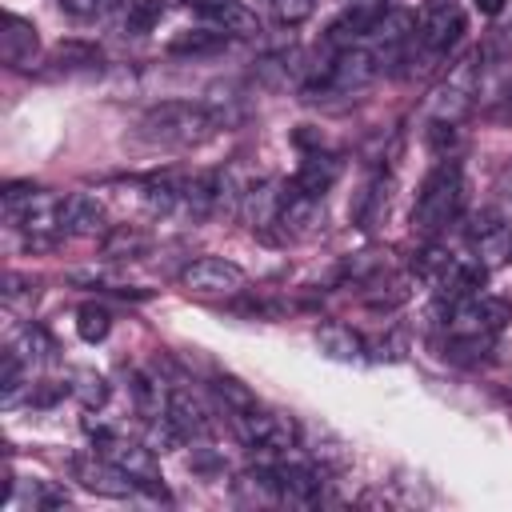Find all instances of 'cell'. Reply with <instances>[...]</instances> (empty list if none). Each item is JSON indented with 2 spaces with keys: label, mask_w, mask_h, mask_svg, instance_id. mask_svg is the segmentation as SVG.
<instances>
[{
  "label": "cell",
  "mask_w": 512,
  "mask_h": 512,
  "mask_svg": "<svg viewBox=\"0 0 512 512\" xmlns=\"http://www.w3.org/2000/svg\"><path fill=\"white\" fill-rule=\"evenodd\" d=\"M224 128V116L192 100H160L140 116V140L160 148H196Z\"/></svg>",
  "instance_id": "obj_1"
},
{
  "label": "cell",
  "mask_w": 512,
  "mask_h": 512,
  "mask_svg": "<svg viewBox=\"0 0 512 512\" xmlns=\"http://www.w3.org/2000/svg\"><path fill=\"white\" fill-rule=\"evenodd\" d=\"M464 208V172L452 156H440V164L424 176L416 204H412V232L424 240H436Z\"/></svg>",
  "instance_id": "obj_2"
},
{
  "label": "cell",
  "mask_w": 512,
  "mask_h": 512,
  "mask_svg": "<svg viewBox=\"0 0 512 512\" xmlns=\"http://www.w3.org/2000/svg\"><path fill=\"white\" fill-rule=\"evenodd\" d=\"M508 320H512L508 300L488 296V292H468L456 304H448L444 328H448V340L456 348H488Z\"/></svg>",
  "instance_id": "obj_3"
},
{
  "label": "cell",
  "mask_w": 512,
  "mask_h": 512,
  "mask_svg": "<svg viewBox=\"0 0 512 512\" xmlns=\"http://www.w3.org/2000/svg\"><path fill=\"white\" fill-rule=\"evenodd\" d=\"M84 428H88V436L96 440V452H104L120 472H128V476L136 480V488H144L148 496L168 500V492H164V484H160L156 452H152L148 444L128 440V436H120V432H112V428H100V424H92V420H84Z\"/></svg>",
  "instance_id": "obj_4"
},
{
  "label": "cell",
  "mask_w": 512,
  "mask_h": 512,
  "mask_svg": "<svg viewBox=\"0 0 512 512\" xmlns=\"http://www.w3.org/2000/svg\"><path fill=\"white\" fill-rule=\"evenodd\" d=\"M60 208H64V196H52L44 188H32V184L4 188V216L32 240L60 232Z\"/></svg>",
  "instance_id": "obj_5"
},
{
  "label": "cell",
  "mask_w": 512,
  "mask_h": 512,
  "mask_svg": "<svg viewBox=\"0 0 512 512\" xmlns=\"http://www.w3.org/2000/svg\"><path fill=\"white\" fill-rule=\"evenodd\" d=\"M232 428L248 448H260V452H288L300 444V424L288 412H276L264 404L232 412Z\"/></svg>",
  "instance_id": "obj_6"
},
{
  "label": "cell",
  "mask_w": 512,
  "mask_h": 512,
  "mask_svg": "<svg viewBox=\"0 0 512 512\" xmlns=\"http://www.w3.org/2000/svg\"><path fill=\"white\" fill-rule=\"evenodd\" d=\"M480 52L476 56H464L448 76L444 84L428 96V120L432 124H460L472 108V96H476V84H480Z\"/></svg>",
  "instance_id": "obj_7"
},
{
  "label": "cell",
  "mask_w": 512,
  "mask_h": 512,
  "mask_svg": "<svg viewBox=\"0 0 512 512\" xmlns=\"http://www.w3.org/2000/svg\"><path fill=\"white\" fill-rule=\"evenodd\" d=\"M180 284L192 292V296H236L248 276L236 260H224V256H196L180 268Z\"/></svg>",
  "instance_id": "obj_8"
},
{
  "label": "cell",
  "mask_w": 512,
  "mask_h": 512,
  "mask_svg": "<svg viewBox=\"0 0 512 512\" xmlns=\"http://www.w3.org/2000/svg\"><path fill=\"white\" fill-rule=\"evenodd\" d=\"M276 224L288 240H308L324 228V196H308L300 192L296 184H284L280 188V212H276Z\"/></svg>",
  "instance_id": "obj_9"
},
{
  "label": "cell",
  "mask_w": 512,
  "mask_h": 512,
  "mask_svg": "<svg viewBox=\"0 0 512 512\" xmlns=\"http://www.w3.org/2000/svg\"><path fill=\"white\" fill-rule=\"evenodd\" d=\"M72 480L96 496H108V500H124L136 492V480L128 472H120L104 452H92V456H72Z\"/></svg>",
  "instance_id": "obj_10"
},
{
  "label": "cell",
  "mask_w": 512,
  "mask_h": 512,
  "mask_svg": "<svg viewBox=\"0 0 512 512\" xmlns=\"http://www.w3.org/2000/svg\"><path fill=\"white\" fill-rule=\"evenodd\" d=\"M460 32H464V12L452 0H428V12L420 20V28H416L420 48L440 56V52H448L460 40Z\"/></svg>",
  "instance_id": "obj_11"
},
{
  "label": "cell",
  "mask_w": 512,
  "mask_h": 512,
  "mask_svg": "<svg viewBox=\"0 0 512 512\" xmlns=\"http://www.w3.org/2000/svg\"><path fill=\"white\" fill-rule=\"evenodd\" d=\"M108 232V208L100 196L92 192H72L64 196L60 208V236H76V240H92Z\"/></svg>",
  "instance_id": "obj_12"
},
{
  "label": "cell",
  "mask_w": 512,
  "mask_h": 512,
  "mask_svg": "<svg viewBox=\"0 0 512 512\" xmlns=\"http://www.w3.org/2000/svg\"><path fill=\"white\" fill-rule=\"evenodd\" d=\"M40 56V32L32 20L16 16V12H4L0 16V60L8 68H28L32 60Z\"/></svg>",
  "instance_id": "obj_13"
},
{
  "label": "cell",
  "mask_w": 512,
  "mask_h": 512,
  "mask_svg": "<svg viewBox=\"0 0 512 512\" xmlns=\"http://www.w3.org/2000/svg\"><path fill=\"white\" fill-rule=\"evenodd\" d=\"M276 472V484H280V500L284 504H320L324 500V468H312V464H292V460H280L272 464Z\"/></svg>",
  "instance_id": "obj_14"
},
{
  "label": "cell",
  "mask_w": 512,
  "mask_h": 512,
  "mask_svg": "<svg viewBox=\"0 0 512 512\" xmlns=\"http://www.w3.org/2000/svg\"><path fill=\"white\" fill-rule=\"evenodd\" d=\"M164 416L180 428L184 440H204V436H212V416H208V408L200 404V396H192L188 388H168V396H164Z\"/></svg>",
  "instance_id": "obj_15"
},
{
  "label": "cell",
  "mask_w": 512,
  "mask_h": 512,
  "mask_svg": "<svg viewBox=\"0 0 512 512\" xmlns=\"http://www.w3.org/2000/svg\"><path fill=\"white\" fill-rule=\"evenodd\" d=\"M384 8H388L384 0H360V4L344 8V12L332 20V28H328V44L340 52V48H352V44L368 40V32H372V24L380 20Z\"/></svg>",
  "instance_id": "obj_16"
},
{
  "label": "cell",
  "mask_w": 512,
  "mask_h": 512,
  "mask_svg": "<svg viewBox=\"0 0 512 512\" xmlns=\"http://www.w3.org/2000/svg\"><path fill=\"white\" fill-rule=\"evenodd\" d=\"M468 244H472L476 260L488 268V264H496V260H508L512 232H508V224H504L496 212H480L476 224L468 228Z\"/></svg>",
  "instance_id": "obj_17"
},
{
  "label": "cell",
  "mask_w": 512,
  "mask_h": 512,
  "mask_svg": "<svg viewBox=\"0 0 512 512\" xmlns=\"http://www.w3.org/2000/svg\"><path fill=\"white\" fill-rule=\"evenodd\" d=\"M200 16L208 20V28L224 32L228 40H252V36H260V16H256L248 4H240V0H228V4L204 8Z\"/></svg>",
  "instance_id": "obj_18"
},
{
  "label": "cell",
  "mask_w": 512,
  "mask_h": 512,
  "mask_svg": "<svg viewBox=\"0 0 512 512\" xmlns=\"http://www.w3.org/2000/svg\"><path fill=\"white\" fill-rule=\"evenodd\" d=\"M340 172H344V160H340L336 152H312V156H304V164L296 168L292 184H296L300 192H308V196H324V192L340 180Z\"/></svg>",
  "instance_id": "obj_19"
},
{
  "label": "cell",
  "mask_w": 512,
  "mask_h": 512,
  "mask_svg": "<svg viewBox=\"0 0 512 512\" xmlns=\"http://www.w3.org/2000/svg\"><path fill=\"white\" fill-rule=\"evenodd\" d=\"M316 348H320L328 360H344V364L364 360V352H368L364 336H360L356 328L340 324V320H328V324H320V328H316Z\"/></svg>",
  "instance_id": "obj_20"
},
{
  "label": "cell",
  "mask_w": 512,
  "mask_h": 512,
  "mask_svg": "<svg viewBox=\"0 0 512 512\" xmlns=\"http://www.w3.org/2000/svg\"><path fill=\"white\" fill-rule=\"evenodd\" d=\"M276 212H280V192L272 180H252L244 188V200H240V220L248 228H268L276 224Z\"/></svg>",
  "instance_id": "obj_21"
},
{
  "label": "cell",
  "mask_w": 512,
  "mask_h": 512,
  "mask_svg": "<svg viewBox=\"0 0 512 512\" xmlns=\"http://www.w3.org/2000/svg\"><path fill=\"white\" fill-rule=\"evenodd\" d=\"M232 492H236L240 504H284L272 468H248V472H240L232 480Z\"/></svg>",
  "instance_id": "obj_22"
},
{
  "label": "cell",
  "mask_w": 512,
  "mask_h": 512,
  "mask_svg": "<svg viewBox=\"0 0 512 512\" xmlns=\"http://www.w3.org/2000/svg\"><path fill=\"white\" fill-rule=\"evenodd\" d=\"M228 36L216 32V28H184L168 40V52L172 56H212V52H224Z\"/></svg>",
  "instance_id": "obj_23"
},
{
  "label": "cell",
  "mask_w": 512,
  "mask_h": 512,
  "mask_svg": "<svg viewBox=\"0 0 512 512\" xmlns=\"http://www.w3.org/2000/svg\"><path fill=\"white\" fill-rule=\"evenodd\" d=\"M68 392L92 412V408H104V400H108V380H104L96 368H72Z\"/></svg>",
  "instance_id": "obj_24"
},
{
  "label": "cell",
  "mask_w": 512,
  "mask_h": 512,
  "mask_svg": "<svg viewBox=\"0 0 512 512\" xmlns=\"http://www.w3.org/2000/svg\"><path fill=\"white\" fill-rule=\"evenodd\" d=\"M52 64L64 72H88V68H100V48L84 40H64L52 48Z\"/></svg>",
  "instance_id": "obj_25"
},
{
  "label": "cell",
  "mask_w": 512,
  "mask_h": 512,
  "mask_svg": "<svg viewBox=\"0 0 512 512\" xmlns=\"http://www.w3.org/2000/svg\"><path fill=\"white\" fill-rule=\"evenodd\" d=\"M160 16H164V0H124L120 24L128 36H148L160 24Z\"/></svg>",
  "instance_id": "obj_26"
},
{
  "label": "cell",
  "mask_w": 512,
  "mask_h": 512,
  "mask_svg": "<svg viewBox=\"0 0 512 512\" xmlns=\"http://www.w3.org/2000/svg\"><path fill=\"white\" fill-rule=\"evenodd\" d=\"M384 268H388V252H376V248H368V252H356V256H348V260L340 264V276H344V280H356V284H364V280L380 276Z\"/></svg>",
  "instance_id": "obj_27"
},
{
  "label": "cell",
  "mask_w": 512,
  "mask_h": 512,
  "mask_svg": "<svg viewBox=\"0 0 512 512\" xmlns=\"http://www.w3.org/2000/svg\"><path fill=\"white\" fill-rule=\"evenodd\" d=\"M108 328H112V316H108L100 304H84V308L76 312V336H80L84 344H100V340L108 336Z\"/></svg>",
  "instance_id": "obj_28"
},
{
  "label": "cell",
  "mask_w": 512,
  "mask_h": 512,
  "mask_svg": "<svg viewBox=\"0 0 512 512\" xmlns=\"http://www.w3.org/2000/svg\"><path fill=\"white\" fill-rule=\"evenodd\" d=\"M212 388H216V396L228 404V412H244V408L260 404V400L252 396V388H244L236 376H216V380H212Z\"/></svg>",
  "instance_id": "obj_29"
},
{
  "label": "cell",
  "mask_w": 512,
  "mask_h": 512,
  "mask_svg": "<svg viewBox=\"0 0 512 512\" xmlns=\"http://www.w3.org/2000/svg\"><path fill=\"white\" fill-rule=\"evenodd\" d=\"M268 12H272L276 24L296 28V24H304L316 12V0H268Z\"/></svg>",
  "instance_id": "obj_30"
},
{
  "label": "cell",
  "mask_w": 512,
  "mask_h": 512,
  "mask_svg": "<svg viewBox=\"0 0 512 512\" xmlns=\"http://www.w3.org/2000/svg\"><path fill=\"white\" fill-rule=\"evenodd\" d=\"M128 376H132V396H136V408L144 412V420L160 416V384L144 372H128Z\"/></svg>",
  "instance_id": "obj_31"
},
{
  "label": "cell",
  "mask_w": 512,
  "mask_h": 512,
  "mask_svg": "<svg viewBox=\"0 0 512 512\" xmlns=\"http://www.w3.org/2000/svg\"><path fill=\"white\" fill-rule=\"evenodd\" d=\"M140 248H144L140 232H132V228H120V232H112V236H108V244H104V256H112V260H124V252H128V256H136Z\"/></svg>",
  "instance_id": "obj_32"
},
{
  "label": "cell",
  "mask_w": 512,
  "mask_h": 512,
  "mask_svg": "<svg viewBox=\"0 0 512 512\" xmlns=\"http://www.w3.org/2000/svg\"><path fill=\"white\" fill-rule=\"evenodd\" d=\"M24 296H32V280L8 272V276H4V304H20Z\"/></svg>",
  "instance_id": "obj_33"
},
{
  "label": "cell",
  "mask_w": 512,
  "mask_h": 512,
  "mask_svg": "<svg viewBox=\"0 0 512 512\" xmlns=\"http://www.w3.org/2000/svg\"><path fill=\"white\" fill-rule=\"evenodd\" d=\"M108 4H116V0H60V8H68L72 16H96V12H104Z\"/></svg>",
  "instance_id": "obj_34"
},
{
  "label": "cell",
  "mask_w": 512,
  "mask_h": 512,
  "mask_svg": "<svg viewBox=\"0 0 512 512\" xmlns=\"http://www.w3.org/2000/svg\"><path fill=\"white\" fill-rule=\"evenodd\" d=\"M472 4H476V12H480V16H500L508 0H472Z\"/></svg>",
  "instance_id": "obj_35"
},
{
  "label": "cell",
  "mask_w": 512,
  "mask_h": 512,
  "mask_svg": "<svg viewBox=\"0 0 512 512\" xmlns=\"http://www.w3.org/2000/svg\"><path fill=\"white\" fill-rule=\"evenodd\" d=\"M188 8H196V12H204V8H216V4H228V0H184Z\"/></svg>",
  "instance_id": "obj_36"
},
{
  "label": "cell",
  "mask_w": 512,
  "mask_h": 512,
  "mask_svg": "<svg viewBox=\"0 0 512 512\" xmlns=\"http://www.w3.org/2000/svg\"><path fill=\"white\" fill-rule=\"evenodd\" d=\"M508 260H512V248H508Z\"/></svg>",
  "instance_id": "obj_37"
}]
</instances>
